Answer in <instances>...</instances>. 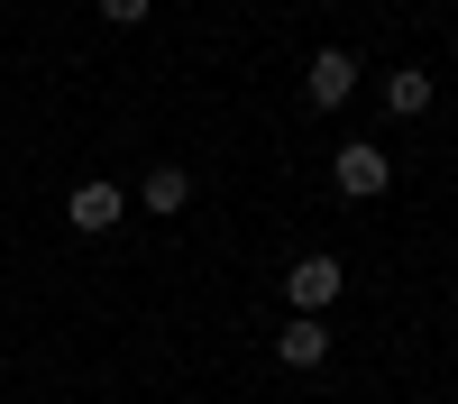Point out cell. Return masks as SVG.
<instances>
[{
    "instance_id": "1",
    "label": "cell",
    "mask_w": 458,
    "mask_h": 404,
    "mask_svg": "<svg viewBox=\"0 0 458 404\" xmlns=\"http://www.w3.org/2000/svg\"><path fill=\"white\" fill-rule=\"evenodd\" d=\"M339 285H349V267H339V257H321V248H312V257H293V267H284V304L321 322V313L339 304Z\"/></svg>"
},
{
    "instance_id": "2",
    "label": "cell",
    "mask_w": 458,
    "mask_h": 404,
    "mask_svg": "<svg viewBox=\"0 0 458 404\" xmlns=\"http://www.w3.org/2000/svg\"><path fill=\"white\" fill-rule=\"evenodd\" d=\"M330 184H339L349 202H376V193L394 184V157H386V147H367V138H349V147L330 157Z\"/></svg>"
},
{
    "instance_id": "3",
    "label": "cell",
    "mask_w": 458,
    "mask_h": 404,
    "mask_svg": "<svg viewBox=\"0 0 458 404\" xmlns=\"http://www.w3.org/2000/svg\"><path fill=\"white\" fill-rule=\"evenodd\" d=\"M64 211H73V230H120V211H129V193H120V184H110V175H83V184H73V193H64Z\"/></svg>"
},
{
    "instance_id": "4",
    "label": "cell",
    "mask_w": 458,
    "mask_h": 404,
    "mask_svg": "<svg viewBox=\"0 0 458 404\" xmlns=\"http://www.w3.org/2000/svg\"><path fill=\"white\" fill-rule=\"evenodd\" d=\"M349 92H358V56H339V47H321L312 64H302V101H312V110H339Z\"/></svg>"
},
{
    "instance_id": "5",
    "label": "cell",
    "mask_w": 458,
    "mask_h": 404,
    "mask_svg": "<svg viewBox=\"0 0 458 404\" xmlns=\"http://www.w3.org/2000/svg\"><path fill=\"white\" fill-rule=\"evenodd\" d=\"M276 358H284V367H321V358H330V322H312V313H293V322L276 331Z\"/></svg>"
},
{
    "instance_id": "6",
    "label": "cell",
    "mask_w": 458,
    "mask_h": 404,
    "mask_svg": "<svg viewBox=\"0 0 458 404\" xmlns=\"http://www.w3.org/2000/svg\"><path fill=\"white\" fill-rule=\"evenodd\" d=\"M386 110H394V120H422V110H431V73H422V64L386 73Z\"/></svg>"
},
{
    "instance_id": "7",
    "label": "cell",
    "mask_w": 458,
    "mask_h": 404,
    "mask_svg": "<svg viewBox=\"0 0 458 404\" xmlns=\"http://www.w3.org/2000/svg\"><path fill=\"white\" fill-rule=\"evenodd\" d=\"M183 202H193V175H183V166H157V175H147V211H183Z\"/></svg>"
},
{
    "instance_id": "8",
    "label": "cell",
    "mask_w": 458,
    "mask_h": 404,
    "mask_svg": "<svg viewBox=\"0 0 458 404\" xmlns=\"http://www.w3.org/2000/svg\"><path fill=\"white\" fill-rule=\"evenodd\" d=\"M101 19H110V28H138V19H147V0H101Z\"/></svg>"
}]
</instances>
